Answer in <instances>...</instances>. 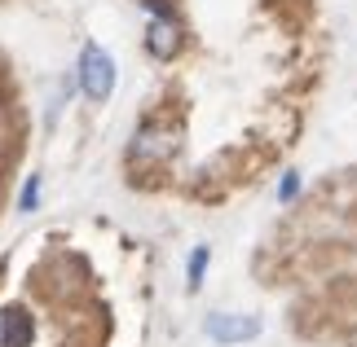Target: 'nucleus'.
Instances as JSON below:
<instances>
[{
  "label": "nucleus",
  "instance_id": "obj_1",
  "mask_svg": "<svg viewBox=\"0 0 357 347\" xmlns=\"http://www.w3.org/2000/svg\"><path fill=\"white\" fill-rule=\"evenodd\" d=\"M146 13H150V26H146V49L150 58L159 62H172L176 53H181V18H176V9L168 0H142Z\"/></svg>",
  "mask_w": 357,
  "mask_h": 347
},
{
  "label": "nucleus",
  "instance_id": "obj_2",
  "mask_svg": "<svg viewBox=\"0 0 357 347\" xmlns=\"http://www.w3.org/2000/svg\"><path fill=\"white\" fill-rule=\"evenodd\" d=\"M79 92L98 106L115 92V58L102 45H84V53H79Z\"/></svg>",
  "mask_w": 357,
  "mask_h": 347
},
{
  "label": "nucleus",
  "instance_id": "obj_3",
  "mask_svg": "<svg viewBox=\"0 0 357 347\" xmlns=\"http://www.w3.org/2000/svg\"><path fill=\"white\" fill-rule=\"evenodd\" d=\"M176 150V132L163 128V123H142L132 132V145H128V159L132 163H159Z\"/></svg>",
  "mask_w": 357,
  "mask_h": 347
},
{
  "label": "nucleus",
  "instance_id": "obj_4",
  "mask_svg": "<svg viewBox=\"0 0 357 347\" xmlns=\"http://www.w3.org/2000/svg\"><path fill=\"white\" fill-rule=\"evenodd\" d=\"M203 334L212 343H247L260 334V321L256 316H243V312H212L203 321Z\"/></svg>",
  "mask_w": 357,
  "mask_h": 347
},
{
  "label": "nucleus",
  "instance_id": "obj_5",
  "mask_svg": "<svg viewBox=\"0 0 357 347\" xmlns=\"http://www.w3.org/2000/svg\"><path fill=\"white\" fill-rule=\"evenodd\" d=\"M0 343L5 347H31L36 343V325H31V316L22 308H9L0 316Z\"/></svg>",
  "mask_w": 357,
  "mask_h": 347
},
{
  "label": "nucleus",
  "instance_id": "obj_6",
  "mask_svg": "<svg viewBox=\"0 0 357 347\" xmlns=\"http://www.w3.org/2000/svg\"><path fill=\"white\" fill-rule=\"evenodd\" d=\"M208 259H212V251H208V246H195V255H190V268H185V277H190V290H199V286H203Z\"/></svg>",
  "mask_w": 357,
  "mask_h": 347
},
{
  "label": "nucleus",
  "instance_id": "obj_7",
  "mask_svg": "<svg viewBox=\"0 0 357 347\" xmlns=\"http://www.w3.org/2000/svg\"><path fill=\"white\" fill-rule=\"evenodd\" d=\"M36 202H40V176H26V185L18 193V211H36Z\"/></svg>",
  "mask_w": 357,
  "mask_h": 347
},
{
  "label": "nucleus",
  "instance_id": "obj_8",
  "mask_svg": "<svg viewBox=\"0 0 357 347\" xmlns=\"http://www.w3.org/2000/svg\"><path fill=\"white\" fill-rule=\"evenodd\" d=\"M296 193H300V176H296V172H287V176H282V185H278V198H282V202H291Z\"/></svg>",
  "mask_w": 357,
  "mask_h": 347
}]
</instances>
